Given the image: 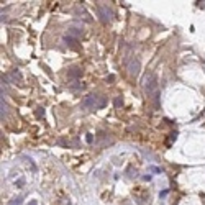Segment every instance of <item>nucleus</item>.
Masks as SVG:
<instances>
[{
    "instance_id": "obj_1",
    "label": "nucleus",
    "mask_w": 205,
    "mask_h": 205,
    "mask_svg": "<svg viewBox=\"0 0 205 205\" xmlns=\"http://www.w3.org/2000/svg\"><path fill=\"white\" fill-rule=\"evenodd\" d=\"M143 89H144V94H146L148 99L153 100L154 107H159V87L156 75L153 72H146L143 75Z\"/></svg>"
},
{
    "instance_id": "obj_2",
    "label": "nucleus",
    "mask_w": 205,
    "mask_h": 205,
    "mask_svg": "<svg viewBox=\"0 0 205 205\" xmlns=\"http://www.w3.org/2000/svg\"><path fill=\"white\" fill-rule=\"evenodd\" d=\"M107 104V99L104 95H97V94H90V95L84 97L82 100V108H104Z\"/></svg>"
},
{
    "instance_id": "obj_3",
    "label": "nucleus",
    "mask_w": 205,
    "mask_h": 205,
    "mask_svg": "<svg viewBox=\"0 0 205 205\" xmlns=\"http://www.w3.org/2000/svg\"><path fill=\"white\" fill-rule=\"evenodd\" d=\"M97 15H99L102 23H108L113 18V12L108 8V5H105V4H100L97 7Z\"/></svg>"
},
{
    "instance_id": "obj_4",
    "label": "nucleus",
    "mask_w": 205,
    "mask_h": 205,
    "mask_svg": "<svg viewBox=\"0 0 205 205\" xmlns=\"http://www.w3.org/2000/svg\"><path fill=\"white\" fill-rule=\"evenodd\" d=\"M126 69H128V74H130V75L136 77V75H138V72H139V61L136 58L130 59V61L126 63Z\"/></svg>"
},
{
    "instance_id": "obj_5",
    "label": "nucleus",
    "mask_w": 205,
    "mask_h": 205,
    "mask_svg": "<svg viewBox=\"0 0 205 205\" xmlns=\"http://www.w3.org/2000/svg\"><path fill=\"white\" fill-rule=\"evenodd\" d=\"M80 75H82V69H80V67H77V66L69 67V71H67V77H69L71 80H79Z\"/></svg>"
},
{
    "instance_id": "obj_6",
    "label": "nucleus",
    "mask_w": 205,
    "mask_h": 205,
    "mask_svg": "<svg viewBox=\"0 0 205 205\" xmlns=\"http://www.w3.org/2000/svg\"><path fill=\"white\" fill-rule=\"evenodd\" d=\"M8 79L12 80V82H21V74H20V71L13 69V71L8 74Z\"/></svg>"
},
{
    "instance_id": "obj_7",
    "label": "nucleus",
    "mask_w": 205,
    "mask_h": 205,
    "mask_svg": "<svg viewBox=\"0 0 205 205\" xmlns=\"http://www.w3.org/2000/svg\"><path fill=\"white\" fill-rule=\"evenodd\" d=\"M64 43H66L67 46L75 48V46H77V43H79V39H75V38L69 36V35H64Z\"/></svg>"
},
{
    "instance_id": "obj_8",
    "label": "nucleus",
    "mask_w": 205,
    "mask_h": 205,
    "mask_svg": "<svg viewBox=\"0 0 205 205\" xmlns=\"http://www.w3.org/2000/svg\"><path fill=\"white\" fill-rule=\"evenodd\" d=\"M66 35H69V36L75 38V39H79L80 35H82V30H79V28H69V31H67Z\"/></svg>"
},
{
    "instance_id": "obj_9",
    "label": "nucleus",
    "mask_w": 205,
    "mask_h": 205,
    "mask_svg": "<svg viewBox=\"0 0 205 205\" xmlns=\"http://www.w3.org/2000/svg\"><path fill=\"white\" fill-rule=\"evenodd\" d=\"M7 108H8V107H7V102H5V99L2 97V99H0V115H2V120H4V117L7 115Z\"/></svg>"
},
{
    "instance_id": "obj_10",
    "label": "nucleus",
    "mask_w": 205,
    "mask_h": 205,
    "mask_svg": "<svg viewBox=\"0 0 205 205\" xmlns=\"http://www.w3.org/2000/svg\"><path fill=\"white\" fill-rule=\"evenodd\" d=\"M71 89H75V90H77V89H84V84L79 82V80H72V82H71Z\"/></svg>"
},
{
    "instance_id": "obj_11",
    "label": "nucleus",
    "mask_w": 205,
    "mask_h": 205,
    "mask_svg": "<svg viewBox=\"0 0 205 205\" xmlns=\"http://www.w3.org/2000/svg\"><path fill=\"white\" fill-rule=\"evenodd\" d=\"M35 115H36V118H43L44 117V108H43V107H38L36 112H35Z\"/></svg>"
},
{
    "instance_id": "obj_12",
    "label": "nucleus",
    "mask_w": 205,
    "mask_h": 205,
    "mask_svg": "<svg viewBox=\"0 0 205 205\" xmlns=\"http://www.w3.org/2000/svg\"><path fill=\"white\" fill-rule=\"evenodd\" d=\"M8 205H21V197H15V199H12Z\"/></svg>"
},
{
    "instance_id": "obj_13",
    "label": "nucleus",
    "mask_w": 205,
    "mask_h": 205,
    "mask_svg": "<svg viewBox=\"0 0 205 205\" xmlns=\"http://www.w3.org/2000/svg\"><path fill=\"white\" fill-rule=\"evenodd\" d=\"M113 105H115L117 108H120L121 105H123V102H121V99H120V97H115V100H113Z\"/></svg>"
},
{
    "instance_id": "obj_14",
    "label": "nucleus",
    "mask_w": 205,
    "mask_h": 205,
    "mask_svg": "<svg viewBox=\"0 0 205 205\" xmlns=\"http://www.w3.org/2000/svg\"><path fill=\"white\" fill-rule=\"evenodd\" d=\"M15 185H17V187H23V185H25V179L20 177L18 180H15Z\"/></svg>"
},
{
    "instance_id": "obj_15",
    "label": "nucleus",
    "mask_w": 205,
    "mask_h": 205,
    "mask_svg": "<svg viewBox=\"0 0 205 205\" xmlns=\"http://www.w3.org/2000/svg\"><path fill=\"white\" fill-rule=\"evenodd\" d=\"M149 171H151V172H156V174H159V172H161V169H159V168H154V166H151Z\"/></svg>"
},
{
    "instance_id": "obj_16",
    "label": "nucleus",
    "mask_w": 205,
    "mask_h": 205,
    "mask_svg": "<svg viewBox=\"0 0 205 205\" xmlns=\"http://www.w3.org/2000/svg\"><path fill=\"white\" fill-rule=\"evenodd\" d=\"M197 7H199V8H205V0H202V2H197Z\"/></svg>"
},
{
    "instance_id": "obj_17",
    "label": "nucleus",
    "mask_w": 205,
    "mask_h": 205,
    "mask_svg": "<svg viewBox=\"0 0 205 205\" xmlns=\"http://www.w3.org/2000/svg\"><path fill=\"white\" fill-rule=\"evenodd\" d=\"M177 138V133H171V136H169V141H176Z\"/></svg>"
},
{
    "instance_id": "obj_18",
    "label": "nucleus",
    "mask_w": 205,
    "mask_h": 205,
    "mask_svg": "<svg viewBox=\"0 0 205 205\" xmlns=\"http://www.w3.org/2000/svg\"><path fill=\"white\" fill-rule=\"evenodd\" d=\"M85 139H87V143H92V141H94V136H92L90 133H89L87 136H85Z\"/></svg>"
},
{
    "instance_id": "obj_19",
    "label": "nucleus",
    "mask_w": 205,
    "mask_h": 205,
    "mask_svg": "<svg viewBox=\"0 0 205 205\" xmlns=\"http://www.w3.org/2000/svg\"><path fill=\"white\" fill-rule=\"evenodd\" d=\"M113 80H115V75H113V74H110L108 77H107V82H113Z\"/></svg>"
},
{
    "instance_id": "obj_20",
    "label": "nucleus",
    "mask_w": 205,
    "mask_h": 205,
    "mask_svg": "<svg viewBox=\"0 0 205 205\" xmlns=\"http://www.w3.org/2000/svg\"><path fill=\"white\" fill-rule=\"evenodd\" d=\"M28 205H38V202H36V200H30Z\"/></svg>"
},
{
    "instance_id": "obj_21",
    "label": "nucleus",
    "mask_w": 205,
    "mask_h": 205,
    "mask_svg": "<svg viewBox=\"0 0 205 205\" xmlns=\"http://www.w3.org/2000/svg\"><path fill=\"white\" fill-rule=\"evenodd\" d=\"M143 179H144V180H151V176H149V174H148V176H143Z\"/></svg>"
}]
</instances>
